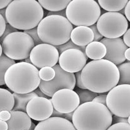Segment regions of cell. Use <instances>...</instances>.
Here are the masks:
<instances>
[{
	"mask_svg": "<svg viewBox=\"0 0 130 130\" xmlns=\"http://www.w3.org/2000/svg\"><path fill=\"white\" fill-rule=\"evenodd\" d=\"M107 130H130V125L127 123L114 124Z\"/></svg>",
	"mask_w": 130,
	"mask_h": 130,
	"instance_id": "obj_30",
	"label": "cell"
},
{
	"mask_svg": "<svg viewBox=\"0 0 130 130\" xmlns=\"http://www.w3.org/2000/svg\"><path fill=\"white\" fill-rule=\"evenodd\" d=\"M52 15L60 16L67 18V16H66V9H64V10H60V11H55V12L48 11V12H47V16Z\"/></svg>",
	"mask_w": 130,
	"mask_h": 130,
	"instance_id": "obj_39",
	"label": "cell"
},
{
	"mask_svg": "<svg viewBox=\"0 0 130 130\" xmlns=\"http://www.w3.org/2000/svg\"><path fill=\"white\" fill-rule=\"evenodd\" d=\"M12 1L11 0H0V9L6 8Z\"/></svg>",
	"mask_w": 130,
	"mask_h": 130,
	"instance_id": "obj_41",
	"label": "cell"
},
{
	"mask_svg": "<svg viewBox=\"0 0 130 130\" xmlns=\"http://www.w3.org/2000/svg\"><path fill=\"white\" fill-rule=\"evenodd\" d=\"M73 29L67 18L55 15L46 16L37 26L38 35L43 42L55 46L70 40Z\"/></svg>",
	"mask_w": 130,
	"mask_h": 130,
	"instance_id": "obj_5",
	"label": "cell"
},
{
	"mask_svg": "<svg viewBox=\"0 0 130 130\" xmlns=\"http://www.w3.org/2000/svg\"><path fill=\"white\" fill-rule=\"evenodd\" d=\"M24 32L27 34L32 38L34 42L35 46L44 43L39 38L38 34L37 27L30 29L24 31Z\"/></svg>",
	"mask_w": 130,
	"mask_h": 130,
	"instance_id": "obj_29",
	"label": "cell"
},
{
	"mask_svg": "<svg viewBox=\"0 0 130 130\" xmlns=\"http://www.w3.org/2000/svg\"><path fill=\"white\" fill-rule=\"evenodd\" d=\"M36 125L33 122H32V124H31L30 127V129L29 130H34L36 128Z\"/></svg>",
	"mask_w": 130,
	"mask_h": 130,
	"instance_id": "obj_48",
	"label": "cell"
},
{
	"mask_svg": "<svg viewBox=\"0 0 130 130\" xmlns=\"http://www.w3.org/2000/svg\"><path fill=\"white\" fill-rule=\"evenodd\" d=\"M66 13L67 18L72 25L89 27L98 20L101 9L94 0H73L67 6Z\"/></svg>",
	"mask_w": 130,
	"mask_h": 130,
	"instance_id": "obj_6",
	"label": "cell"
},
{
	"mask_svg": "<svg viewBox=\"0 0 130 130\" xmlns=\"http://www.w3.org/2000/svg\"><path fill=\"white\" fill-rule=\"evenodd\" d=\"M71 0L44 1L39 0V4L45 10L51 12L60 11L66 9Z\"/></svg>",
	"mask_w": 130,
	"mask_h": 130,
	"instance_id": "obj_22",
	"label": "cell"
},
{
	"mask_svg": "<svg viewBox=\"0 0 130 130\" xmlns=\"http://www.w3.org/2000/svg\"><path fill=\"white\" fill-rule=\"evenodd\" d=\"M118 67L120 75L118 85H130V61L122 63Z\"/></svg>",
	"mask_w": 130,
	"mask_h": 130,
	"instance_id": "obj_25",
	"label": "cell"
},
{
	"mask_svg": "<svg viewBox=\"0 0 130 130\" xmlns=\"http://www.w3.org/2000/svg\"><path fill=\"white\" fill-rule=\"evenodd\" d=\"M54 110L51 99L36 97L29 102L27 106L26 112L31 119L42 121L50 118Z\"/></svg>",
	"mask_w": 130,
	"mask_h": 130,
	"instance_id": "obj_14",
	"label": "cell"
},
{
	"mask_svg": "<svg viewBox=\"0 0 130 130\" xmlns=\"http://www.w3.org/2000/svg\"><path fill=\"white\" fill-rule=\"evenodd\" d=\"M100 42L105 45L107 49L106 55L104 59L111 61L117 66L126 61L125 53L128 47L121 38L110 39L104 38Z\"/></svg>",
	"mask_w": 130,
	"mask_h": 130,
	"instance_id": "obj_15",
	"label": "cell"
},
{
	"mask_svg": "<svg viewBox=\"0 0 130 130\" xmlns=\"http://www.w3.org/2000/svg\"><path fill=\"white\" fill-rule=\"evenodd\" d=\"M6 8L5 9H0V13L1 15L3 16V18L5 19L6 21V22L7 24H8L6 18Z\"/></svg>",
	"mask_w": 130,
	"mask_h": 130,
	"instance_id": "obj_46",
	"label": "cell"
},
{
	"mask_svg": "<svg viewBox=\"0 0 130 130\" xmlns=\"http://www.w3.org/2000/svg\"><path fill=\"white\" fill-rule=\"evenodd\" d=\"M119 123H128V119L127 118H122L118 116L114 115L112 116V123L113 124Z\"/></svg>",
	"mask_w": 130,
	"mask_h": 130,
	"instance_id": "obj_36",
	"label": "cell"
},
{
	"mask_svg": "<svg viewBox=\"0 0 130 130\" xmlns=\"http://www.w3.org/2000/svg\"><path fill=\"white\" fill-rule=\"evenodd\" d=\"M34 130H76L71 122L64 118L51 117L37 124Z\"/></svg>",
	"mask_w": 130,
	"mask_h": 130,
	"instance_id": "obj_16",
	"label": "cell"
},
{
	"mask_svg": "<svg viewBox=\"0 0 130 130\" xmlns=\"http://www.w3.org/2000/svg\"><path fill=\"white\" fill-rule=\"evenodd\" d=\"M128 0H99L100 6L104 10L109 12H118L125 8Z\"/></svg>",
	"mask_w": 130,
	"mask_h": 130,
	"instance_id": "obj_21",
	"label": "cell"
},
{
	"mask_svg": "<svg viewBox=\"0 0 130 130\" xmlns=\"http://www.w3.org/2000/svg\"><path fill=\"white\" fill-rule=\"evenodd\" d=\"M88 60V57L82 51L70 49L60 54L58 61L60 67L65 71L75 73L82 70Z\"/></svg>",
	"mask_w": 130,
	"mask_h": 130,
	"instance_id": "obj_13",
	"label": "cell"
},
{
	"mask_svg": "<svg viewBox=\"0 0 130 130\" xmlns=\"http://www.w3.org/2000/svg\"><path fill=\"white\" fill-rule=\"evenodd\" d=\"M112 118L106 106L92 101L80 104L74 112L72 121L76 130H107Z\"/></svg>",
	"mask_w": 130,
	"mask_h": 130,
	"instance_id": "obj_2",
	"label": "cell"
},
{
	"mask_svg": "<svg viewBox=\"0 0 130 130\" xmlns=\"http://www.w3.org/2000/svg\"><path fill=\"white\" fill-rule=\"evenodd\" d=\"M4 80L11 91L25 94L37 89L41 80L36 67L32 64L23 61L14 64L8 69L5 75Z\"/></svg>",
	"mask_w": 130,
	"mask_h": 130,
	"instance_id": "obj_4",
	"label": "cell"
},
{
	"mask_svg": "<svg viewBox=\"0 0 130 130\" xmlns=\"http://www.w3.org/2000/svg\"><path fill=\"white\" fill-rule=\"evenodd\" d=\"M81 71L75 73V76L76 79V85L79 89H87L85 86L82 82L81 77Z\"/></svg>",
	"mask_w": 130,
	"mask_h": 130,
	"instance_id": "obj_33",
	"label": "cell"
},
{
	"mask_svg": "<svg viewBox=\"0 0 130 130\" xmlns=\"http://www.w3.org/2000/svg\"><path fill=\"white\" fill-rule=\"evenodd\" d=\"M107 95L103 94L97 96L93 101V102H96L100 104L106 106V99Z\"/></svg>",
	"mask_w": 130,
	"mask_h": 130,
	"instance_id": "obj_35",
	"label": "cell"
},
{
	"mask_svg": "<svg viewBox=\"0 0 130 130\" xmlns=\"http://www.w3.org/2000/svg\"><path fill=\"white\" fill-rule=\"evenodd\" d=\"M34 91L37 94L38 97L45 98L48 99L49 98V97L45 95V94L40 90L39 88V89L37 88V89L35 90Z\"/></svg>",
	"mask_w": 130,
	"mask_h": 130,
	"instance_id": "obj_43",
	"label": "cell"
},
{
	"mask_svg": "<svg viewBox=\"0 0 130 130\" xmlns=\"http://www.w3.org/2000/svg\"><path fill=\"white\" fill-rule=\"evenodd\" d=\"M3 48H2V45L1 44V56L2 55V54H3Z\"/></svg>",
	"mask_w": 130,
	"mask_h": 130,
	"instance_id": "obj_51",
	"label": "cell"
},
{
	"mask_svg": "<svg viewBox=\"0 0 130 130\" xmlns=\"http://www.w3.org/2000/svg\"><path fill=\"white\" fill-rule=\"evenodd\" d=\"M0 37H2L4 33L6 28L7 23L6 21L2 15H0Z\"/></svg>",
	"mask_w": 130,
	"mask_h": 130,
	"instance_id": "obj_37",
	"label": "cell"
},
{
	"mask_svg": "<svg viewBox=\"0 0 130 130\" xmlns=\"http://www.w3.org/2000/svg\"><path fill=\"white\" fill-rule=\"evenodd\" d=\"M59 52L55 46L43 43L35 46L31 51L30 58L32 64L37 68L53 67L59 61Z\"/></svg>",
	"mask_w": 130,
	"mask_h": 130,
	"instance_id": "obj_11",
	"label": "cell"
},
{
	"mask_svg": "<svg viewBox=\"0 0 130 130\" xmlns=\"http://www.w3.org/2000/svg\"><path fill=\"white\" fill-rule=\"evenodd\" d=\"M123 40L126 46L130 47V28L127 29L123 35Z\"/></svg>",
	"mask_w": 130,
	"mask_h": 130,
	"instance_id": "obj_38",
	"label": "cell"
},
{
	"mask_svg": "<svg viewBox=\"0 0 130 130\" xmlns=\"http://www.w3.org/2000/svg\"><path fill=\"white\" fill-rule=\"evenodd\" d=\"M51 100L54 109L64 113L74 112L80 104L79 97L77 93L69 89L57 91Z\"/></svg>",
	"mask_w": 130,
	"mask_h": 130,
	"instance_id": "obj_12",
	"label": "cell"
},
{
	"mask_svg": "<svg viewBox=\"0 0 130 130\" xmlns=\"http://www.w3.org/2000/svg\"><path fill=\"white\" fill-rule=\"evenodd\" d=\"M81 77L87 89L101 93L110 91L118 84L120 75L116 65L103 59L87 63L81 71Z\"/></svg>",
	"mask_w": 130,
	"mask_h": 130,
	"instance_id": "obj_1",
	"label": "cell"
},
{
	"mask_svg": "<svg viewBox=\"0 0 130 130\" xmlns=\"http://www.w3.org/2000/svg\"><path fill=\"white\" fill-rule=\"evenodd\" d=\"M97 26L101 34L108 39L119 38L124 34L128 26L124 15L118 12L104 13L98 20Z\"/></svg>",
	"mask_w": 130,
	"mask_h": 130,
	"instance_id": "obj_8",
	"label": "cell"
},
{
	"mask_svg": "<svg viewBox=\"0 0 130 130\" xmlns=\"http://www.w3.org/2000/svg\"><path fill=\"white\" fill-rule=\"evenodd\" d=\"M106 106L111 113L118 117L130 116V85H118L107 94Z\"/></svg>",
	"mask_w": 130,
	"mask_h": 130,
	"instance_id": "obj_9",
	"label": "cell"
},
{
	"mask_svg": "<svg viewBox=\"0 0 130 130\" xmlns=\"http://www.w3.org/2000/svg\"><path fill=\"white\" fill-rule=\"evenodd\" d=\"M89 27L92 30L93 32L94 37L93 41H100L103 39V36L101 34L98 29L97 24H94L89 26Z\"/></svg>",
	"mask_w": 130,
	"mask_h": 130,
	"instance_id": "obj_32",
	"label": "cell"
},
{
	"mask_svg": "<svg viewBox=\"0 0 130 130\" xmlns=\"http://www.w3.org/2000/svg\"><path fill=\"white\" fill-rule=\"evenodd\" d=\"M65 116H66V113H61L54 109L51 117H58V118H61L65 119Z\"/></svg>",
	"mask_w": 130,
	"mask_h": 130,
	"instance_id": "obj_42",
	"label": "cell"
},
{
	"mask_svg": "<svg viewBox=\"0 0 130 130\" xmlns=\"http://www.w3.org/2000/svg\"><path fill=\"white\" fill-rule=\"evenodd\" d=\"M15 63L14 60L10 58L4 53L0 58V85L5 84L4 80L5 75L7 70L12 65Z\"/></svg>",
	"mask_w": 130,
	"mask_h": 130,
	"instance_id": "obj_24",
	"label": "cell"
},
{
	"mask_svg": "<svg viewBox=\"0 0 130 130\" xmlns=\"http://www.w3.org/2000/svg\"><path fill=\"white\" fill-rule=\"evenodd\" d=\"M11 117L7 121L8 130H29L32 121L26 112L19 111H11Z\"/></svg>",
	"mask_w": 130,
	"mask_h": 130,
	"instance_id": "obj_17",
	"label": "cell"
},
{
	"mask_svg": "<svg viewBox=\"0 0 130 130\" xmlns=\"http://www.w3.org/2000/svg\"><path fill=\"white\" fill-rule=\"evenodd\" d=\"M76 92L79 97L80 105L84 103L92 102L94 99L97 96V93L93 92L88 89H76Z\"/></svg>",
	"mask_w": 130,
	"mask_h": 130,
	"instance_id": "obj_26",
	"label": "cell"
},
{
	"mask_svg": "<svg viewBox=\"0 0 130 130\" xmlns=\"http://www.w3.org/2000/svg\"><path fill=\"white\" fill-rule=\"evenodd\" d=\"M94 34L89 27L78 26L73 29L71 40L74 44L81 47H86L93 41Z\"/></svg>",
	"mask_w": 130,
	"mask_h": 130,
	"instance_id": "obj_18",
	"label": "cell"
},
{
	"mask_svg": "<svg viewBox=\"0 0 130 130\" xmlns=\"http://www.w3.org/2000/svg\"><path fill=\"white\" fill-rule=\"evenodd\" d=\"M18 31H19L18 29L13 27L10 24H7L6 28L4 33L0 38L1 43L2 42L4 38H6L8 35L12 33L13 32H18Z\"/></svg>",
	"mask_w": 130,
	"mask_h": 130,
	"instance_id": "obj_31",
	"label": "cell"
},
{
	"mask_svg": "<svg viewBox=\"0 0 130 130\" xmlns=\"http://www.w3.org/2000/svg\"><path fill=\"white\" fill-rule=\"evenodd\" d=\"M3 53L14 60H21L29 57L35 46L33 40L25 32L18 31L8 35L1 43Z\"/></svg>",
	"mask_w": 130,
	"mask_h": 130,
	"instance_id": "obj_7",
	"label": "cell"
},
{
	"mask_svg": "<svg viewBox=\"0 0 130 130\" xmlns=\"http://www.w3.org/2000/svg\"><path fill=\"white\" fill-rule=\"evenodd\" d=\"M106 53L105 45L100 41H92L86 47V55L91 60H97L104 58Z\"/></svg>",
	"mask_w": 130,
	"mask_h": 130,
	"instance_id": "obj_19",
	"label": "cell"
},
{
	"mask_svg": "<svg viewBox=\"0 0 130 130\" xmlns=\"http://www.w3.org/2000/svg\"><path fill=\"white\" fill-rule=\"evenodd\" d=\"M118 12L120 13L121 14L123 15H125V8L121 10Z\"/></svg>",
	"mask_w": 130,
	"mask_h": 130,
	"instance_id": "obj_50",
	"label": "cell"
},
{
	"mask_svg": "<svg viewBox=\"0 0 130 130\" xmlns=\"http://www.w3.org/2000/svg\"><path fill=\"white\" fill-rule=\"evenodd\" d=\"M128 123L130 125V116L128 117Z\"/></svg>",
	"mask_w": 130,
	"mask_h": 130,
	"instance_id": "obj_52",
	"label": "cell"
},
{
	"mask_svg": "<svg viewBox=\"0 0 130 130\" xmlns=\"http://www.w3.org/2000/svg\"><path fill=\"white\" fill-rule=\"evenodd\" d=\"M74 112H70V113H66L65 116V119L71 121L72 120Z\"/></svg>",
	"mask_w": 130,
	"mask_h": 130,
	"instance_id": "obj_45",
	"label": "cell"
},
{
	"mask_svg": "<svg viewBox=\"0 0 130 130\" xmlns=\"http://www.w3.org/2000/svg\"><path fill=\"white\" fill-rule=\"evenodd\" d=\"M55 70V77L52 80L45 81L41 80L39 88L46 95L50 97L61 89L75 88L76 79L74 73L68 72L61 68L59 64L53 67Z\"/></svg>",
	"mask_w": 130,
	"mask_h": 130,
	"instance_id": "obj_10",
	"label": "cell"
},
{
	"mask_svg": "<svg viewBox=\"0 0 130 130\" xmlns=\"http://www.w3.org/2000/svg\"><path fill=\"white\" fill-rule=\"evenodd\" d=\"M11 114L10 111L3 110L0 112V120L7 121L10 119Z\"/></svg>",
	"mask_w": 130,
	"mask_h": 130,
	"instance_id": "obj_34",
	"label": "cell"
},
{
	"mask_svg": "<svg viewBox=\"0 0 130 130\" xmlns=\"http://www.w3.org/2000/svg\"><path fill=\"white\" fill-rule=\"evenodd\" d=\"M56 72L53 67H46L41 68L39 75L41 79L45 81L52 80L55 77Z\"/></svg>",
	"mask_w": 130,
	"mask_h": 130,
	"instance_id": "obj_27",
	"label": "cell"
},
{
	"mask_svg": "<svg viewBox=\"0 0 130 130\" xmlns=\"http://www.w3.org/2000/svg\"><path fill=\"white\" fill-rule=\"evenodd\" d=\"M125 15L130 22V0L128 1L125 8Z\"/></svg>",
	"mask_w": 130,
	"mask_h": 130,
	"instance_id": "obj_40",
	"label": "cell"
},
{
	"mask_svg": "<svg viewBox=\"0 0 130 130\" xmlns=\"http://www.w3.org/2000/svg\"><path fill=\"white\" fill-rule=\"evenodd\" d=\"M0 111L7 110L11 112L14 107L15 99L13 94L6 89L1 88Z\"/></svg>",
	"mask_w": 130,
	"mask_h": 130,
	"instance_id": "obj_23",
	"label": "cell"
},
{
	"mask_svg": "<svg viewBox=\"0 0 130 130\" xmlns=\"http://www.w3.org/2000/svg\"><path fill=\"white\" fill-rule=\"evenodd\" d=\"M44 15L42 7L35 0L12 1L6 9L8 24L18 30L37 27Z\"/></svg>",
	"mask_w": 130,
	"mask_h": 130,
	"instance_id": "obj_3",
	"label": "cell"
},
{
	"mask_svg": "<svg viewBox=\"0 0 130 130\" xmlns=\"http://www.w3.org/2000/svg\"><path fill=\"white\" fill-rule=\"evenodd\" d=\"M55 47L57 49L60 55L65 51L70 49H76L80 50L85 54L86 47H81V46H77L74 44L71 39L63 44L55 46Z\"/></svg>",
	"mask_w": 130,
	"mask_h": 130,
	"instance_id": "obj_28",
	"label": "cell"
},
{
	"mask_svg": "<svg viewBox=\"0 0 130 130\" xmlns=\"http://www.w3.org/2000/svg\"><path fill=\"white\" fill-rule=\"evenodd\" d=\"M15 99L14 107L13 111H19L26 112V107L29 102L34 98L38 97V95L32 91L29 93L19 94L14 92Z\"/></svg>",
	"mask_w": 130,
	"mask_h": 130,
	"instance_id": "obj_20",
	"label": "cell"
},
{
	"mask_svg": "<svg viewBox=\"0 0 130 130\" xmlns=\"http://www.w3.org/2000/svg\"><path fill=\"white\" fill-rule=\"evenodd\" d=\"M125 56L126 60L130 61V47L127 48L125 51Z\"/></svg>",
	"mask_w": 130,
	"mask_h": 130,
	"instance_id": "obj_47",
	"label": "cell"
},
{
	"mask_svg": "<svg viewBox=\"0 0 130 130\" xmlns=\"http://www.w3.org/2000/svg\"><path fill=\"white\" fill-rule=\"evenodd\" d=\"M25 62H27V63L32 64L30 57H29L25 59Z\"/></svg>",
	"mask_w": 130,
	"mask_h": 130,
	"instance_id": "obj_49",
	"label": "cell"
},
{
	"mask_svg": "<svg viewBox=\"0 0 130 130\" xmlns=\"http://www.w3.org/2000/svg\"><path fill=\"white\" fill-rule=\"evenodd\" d=\"M8 124L6 121L0 120V130H8Z\"/></svg>",
	"mask_w": 130,
	"mask_h": 130,
	"instance_id": "obj_44",
	"label": "cell"
}]
</instances>
